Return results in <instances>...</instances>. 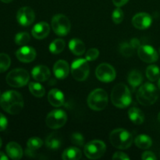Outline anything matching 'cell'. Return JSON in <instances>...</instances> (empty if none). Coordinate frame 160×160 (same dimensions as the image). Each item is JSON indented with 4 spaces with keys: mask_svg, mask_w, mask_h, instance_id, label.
I'll return each mask as SVG.
<instances>
[{
    "mask_svg": "<svg viewBox=\"0 0 160 160\" xmlns=\"http://www.w3.org/2000/svg\"><path fill=\"white\" fill-rule=\"evenodd\" d=\"M0 106L4 111L12 115L21 112L24 102L22 95L16 91H7L0 96Z\"/></svg>",
    "mask_w": 160,
    "mask_h": 160,
    "instance_id": "obj_1",
    "label": "cell"
},
{
    "mask_svg": "<svg viewBox=\"0 0 160 160\" xmlns=\"http://www.w3.org/2000/svg\"><path fill=\"white\" fill-rule=\"evenodd\" d=\"M131 94L129 88L124 84H117L111 92V101L117 108L124 109L131 102Z\"/></svg>",
    "mask_w": 160,
    "mask_h": 160,
    "instance_id": "obj_2",
    "label": "cell"
},
{
    "mask_svg": "<svg viewBox=\"0 0 160 160\" xmlns=\"http://www.w3.org/2000/svg\"><path fill=\"white\" fill-rule=\"evenodd\" d=\"M109 140L112 146L119 149H128L133 142L131 133L122 128L115 129L110 133Z\"/></svg>",
    "mask_w": 160,
    "mask_h": 160,
    "instance_id": "obj_3",
    "label": "cell"
},
{
    "mask_svg": "<svg viewBox=\"0 0 160 160\" xmlns=\"http://www.w3.org/2000/svg\"><path fill=\"white\" fill-rule=\"evenodd\" d=\"M158 98L157 88L152 83H145L138 89L137 99L142 106H150L154 104Z\"/></svg>",
    "mask_w": 160,
    "mask_h": 160,
    "instance_id": "obj_4",
    "label": "cell"
},
{
    "mask_svg": "<svg viewBox=\"0 0 160 160\" xmlns=\"http://www.w3.org/2000/svg\"><path fill=\"white\" fill-rule=\"evenodd\" d=\"M108 95L106 91L97 88L92 91L88 98V105L95 111L103 110L107 106Z\"/></svg>",
    "mask_w": 160,
    "mask_h": 160,
    "instance_id": "obj_5",
    "label": "cell"
},
{
    "mask_svg": "<svg viewBox=\"0 0 160 160\" xmlns=\"http://www.w3.org/2000/svg\"><path fill=\"white\" fill-rule=\"evenodd\" d=\"M30 79L28 72L24 69H14L6 76V82L13 88H21L26 85Z\"/></svg>",
    "mask_w": 160,
    "mask_h": 160,
    "instance_id": "obj_6",
    "label": "cell"
},
{
    "mask_svg": "<svg viewBox=\"0 0 160 160\" xmlns=\"http://www.w3.org/2000/svg\"><path fill=\"white\" fill-rule=\"evenodd\" d=\"M106 151V144L100 140H94L89 142L84 146V154L90 159H97L104 156Z\"/></svg>",
    "mask_w": 160,
    "mask_h": 160,
    "instance_id": "obj_7",
    "label": "cell"
},
{
    "mask_svg": "<svg viewBox=\"0 0 160 160\" xmlns=\"http://www.w3.org/2000/svg\"><path fill=\"white\" fill-rule=\"evenodd\" d=\"M89 65L87 59H75L71 65V73L76 81H84L89 75Z\"/></svg>",
    "mask_w": 160,
    "mask_h": 160,
    "instance_id": "obj_8",
    "label": "cell"
},
{
    "mask_svg": "<svg viewBox=\"0 0 160 160\" xmlns=\"http://www.w3.org/2000/svg\"><path fill=\"white\" fill-rule=\"evenodd\" d=\"M70 22L68 17L63 14H57L52 17V28L59 36H66L70 31Z\"/></svg>",
    "mask_w": 160,
    "mask_h": 160,
    "instance_id": "obj_9",
    "label": "cell"
},
{
    "mask_svg": "<svg viewBox=\"0 0 160 160\" xmlns=\"http://www.w3.org/2000/svg\"><path fill=\"white\" fill-rule=\"evenodd\" d=\"M67 121V116L64 111L61 109H55L51 111L47 115L46 122L47 126L52 129H58L65 125Z\"/></svg>",
    "mask_w": 160,
    "mask_h": 160,
    "instance_id": "obj_10",
    "label": "cell"
},
{
    "mask_svg": "<svg viewBox=\"0 0 160 160\" xmlns=\"http://www.w3.org/2000/svg\"><path fill=\"white\" fill-rule=\"evenodd\" d=\"M96 78L102 82L109 83L114 81L116 78V70L108 63H102L95 70Z\"/></svg>",
    "mask_w": 160,
    "mask_h": 160,
    "instance_id": "obj_11",
    "label": "cell"
},
{
    "mask_svg": "<svg viewBox=\"0 0 160 160\" xmlns=\"http://www.w3.org/2000/svg\"><path fill=\"white\" fill-rule=\"evenodd\" d=\"M138 54L139 58L143 62H148V63H152L156 62L159 58L156 50L152 46L148 45H141L138 48Z\"/></svg>",
    "mask_w": 160,
    "mask_h": 160,
    "instance_id": "obj_12",
    "label": "cell"
},
{
    "mask_svg": "<svg viewBox=\"0 0 160 160\" xmlns=\"http://www.w3.org/2000/svg\"><path fill=\"white\" fill-rule=\"evenodd\" d=\"M35 19V14L34 10L31 7L24 6L20 8L17 13V22L23 27L30 26L34 23Z\"/></svg>",
    "mask_w": 160,
    "mask_h": 160,
    "instance_id": "obj_13",
    "label": "cell"
},
{
    "mask_svg": "<svg viewBox=\"0 0 160 160\" xmlns=\"http://www.w3.org/2000/svg\"><path fill=\"white\" fill-rule=\"evenodd\" d=\"M152 23V17L146 12H139L134 15L132 19V23L134 28L139 30H145L149 28Z\"/></svg>",
    "mask_w": 160,
    "mask_h": 160,
    "instance_id": "obj_14",
    "label": "cell"
},
{
    "mask_svg": "<svg viewBox=\"0 0 160 160\" xmlns=\"http://www.w3.org/2000/svg\"><path fill=\"white\" fill-rule=\"evenodd\" d=\"M36 55L37 54H36V51L34 50V48L30 46H25V45L20 48L16 52V56L18 60L22 62H25V63L31 62L34 60V59L36 58Z\"/></svg>",
    "mask_w": 160,
    "mask_h": 160,
    "instance_id": "obj_15",
    "label": "cell"
},
{
    "mask_svg": "<svg viewBox=\"0 0 160 160\" xmlns=\"http://www.w3.org/2000/svg\"><path fill=\"white\" fill-rule=\"evenodd\" d=\"M70 68H69L68 62L65 60H58L53 67V73L57 79L62 80L65 79L69 74Z\"/></svg>",
    "mask_w": 160,
    "mask_h": 160,
    "instance_id": "obj_16",
    "label": "cell"
},
{
    "mask_svg": "<svg viewBox=\"0 0 160 160\" xmlns=\"http://www.w3.org/2000/svg\"><path fill=\"white\" fill-rule=\"evenodd\" d=\"M50 32L49 25L46 22H39L32 28L31 34L36 39H43L48 35Z\"/></svg>",
    "mask_w": 160,
    "mask_h": 160,
    "instance_id": "obj_17",
    "label": "cell"
},
{
    "mask_svg": "<svg viewBox=\"0 0 160 160\" xmlns=\"http://www.w3.org/2000/svg\"><path fill=\"white\" fill-rule=\"evenodd\" d=\"M33 78L39 82H43L47 81L50 78V70L46 66L39 65L34 67L31 72Z\"/></svg>",
    "mask_w": 160,
    "mask_h": 160,
    "instance_id": "obj_18",
    "label": "cell"
},
{
    "mask_svg": "<svg viewBox=\"0 0 160 160\" xmlns=\"http://www.w3.org/2000/svg\"><path fill=\"white\" fill-rule=\"evenodd\" d=\"M48 100L50 104L55 107H59L64 104V95L59 89H52L48 94Z\"/></svg>",
    "mask_w": 160,
    "mask_h": 160,
    "instance_id": "obj_19",
    "label": "cell"
},
{
    "mask_svg": "<svg viewBox=\"0 0 160 160\" xmlns=\"http://www.w3.org/2000/svg\"><path fill=\"white\" fill-rule=\"evenodd\" d=\"M6 153L10 159L14 160L20 159L23 156V149L21 146L17 142H11L6 145Z\"/></svg>",
    "mask_w": 160,
    "mask_h": 160,
    "instance_id": "obj_20",
    "label": "cell"
},
{
    "mask_svg": "<svg viewBox=\"0 0 160 160\" xmlns=\"http://www.w3.org/2000/svg\"><path fill=\"white\" fill-rule=\"evenodd\" d=\"M46 147L49 149L56 150L59 149L62 145V139L57 133H52L47 137L45 140Z\"/></svg>",
    "mask_w": 160,
    "mask_h": 160,
    "instance_id": "obj_21",
    "label": "cell"
},
{
    "mask_svg": "<svg viewBox=\"0 0 160 160\" xmlns=\"http://www.w3.org/2000/svg\"><path fill=\"white\" fill-rule=\"evenodd\" d=\"M69 48L71 52L76 56H81L85 52V45L84 42L78 38L71 39L69 43Z\"/></svg>",
    "mask_w": 160,
    "mask_h": 160,
    "instance_id": "obj_22",
    "label": "cell"
},
{
    "mask_svg": "<svg viewBox=\"0 0 160 160\" xmlns=\"http://www.w3.org/2000/svg\"><path fill=\"white\" fill-rule=\"evenodd\" d=\"M128 117L129 119L134 123V124H142L145 120L144 113L140 109L136 107H132L128 111Z\"/></svg>",
    "mask_w": 160,
    "mask_h": 160,
    "instance_id": "obj_23",
    "label": "cell"
},
{
    "mask_svg": "<svg viewBox=\"0 0 160 160\" xmlns=\"http://www.w3.org/2000/svg\"><path fill=\"white\" fill-rule=\"evenodd\" d=\"M81 151L75 147H70L64 150L62 155V159L63 160H78L81 158Z\"/></svg>",
    "mask_w": 160,
    "mask_h": 160,
    "instance_id": "obj_24",
    "label": "cell"
},
{
    "mask_svg": "<svg viewBox=\"0 0 160 160\" xmlns=\"http://www.w3.org/2000/svg\"><path fill=\"white\" fill-rule=\"evenodd\" d=\"M134 143L136 146L142 149H147L149 148L152 145V141L149 136L146 134H139L134 139Z\"/></svg>",
    "mask_w": 160,
    "mask_h": 160,
    "instance_id": "obj_25",
    "label": "cell"
},
{
    "mask_svg": "<svg viewBox=\"0 0 160 160\" xmlns=\"http://www.w3.org/2000/svg\"><path fill=\"white\" fill-rule=\"evenodd\" d=\"M128 83L131 84V86H132L134 88L138 87L139 85H141L143 81V78H142V75L138 70H133L128 75Z\"/></svg>",
    "mask_w": 160,
    "mask_h": 160,
    "instance_id": "obj_26",
    "label": "cell"
},
{
    "mask_svg": "<svg viewBox=\"0 0 160 160\" xmlns=\"http://www.w3.org/2000/svg\"><path fill=\"white\" fill-rule=\"evenodd\" d=\"M65 46L66 43L65 42H64V40L59 38L56 39V40H54L51 44H50L49 51L51 52L52 54H59V53L62 52L63 51Z\"/></svg>",
    "mask_w": 160,
    "mask_h": 160,
    "instance_id": "obj_27",
    "label": "cell"
},
{
    "mask_svg": "<svg viewBox=\"0 0 160 160\" xmlns=\"http://www.w3.org/2000/svg\"><path fill=\"white\" fill-rule=\"evenodd\" d=\"M29 90L34 96L38 97V98H42V96H44L45 93V88H44L43 86L38 82L30 83Z\"/></svg>",
    "mask_w": 160,
    "mask_h": 160,
    "instance_id": "obj_28",
    "label": "cell"
},
{
    "mask_svg": "<svg viewBox=\"0 0 160 160\" xmlns=\"http://www.w3.org/2000/svg\"><path fill=\"white\" fill-rule=\"evenodd\" d=\"M160 70L159 68L156 65H151L148 67L146 70V76L149 81H156L159 79Z\"/></svg>",
    "mask_w": 160,
    "mask_h": 160,
    "instance_id": "obj_29",
    "label": "cell"
},
{
    "mask_svg": "<svg viewBox=\"0 0 160 160\" xmlns=\"http://www.w3.org/2000/svg\"><path fill=\"white\" fill-rule=\"evenodd\" d=\"M119 50H120V52L122 56H125V57H129L134 54V48L131 46V43L123 42V43L120 44Z\"/></svg>",
    "mask_w": 160,
    "mask_h": 160,
    "instance_id": "obj_30",
    "label": "cell"
},
{
    "mask_svg": "<svg viewBox=\"0 0 160 160\" xmlns=\"http://www.w3.org/2000/svg\"><path fill=\"white\" fill-rule=\"evenodd\" d=\"M11 60L9 56L6 53H0V73L6 71L10 67Z\"/></svg>",
    "mask_w": 160,
    "mask_h": 160,
    "instance_id": "obj_31",
    "label": "cell"
},
{
    "mask_svg": "<svg viewBox=\"0 0 160 160\" xmlns=\"http://www.w3.org/2000/svg\"><path fill=\"white\" fill-rule=\"evenodd\" d=\"M31 40V36L27 32H20L15 37V43L18 45H25Z\"/></svg>",
    "mask_w": 160,
    "mask_h": 160,
    "instance_id": "obj_32",
    "label": "cell"
},
{
    "mask_svg": "<svg viewBox=\"0 0 160 160\" xmlns=\"http://www.w3.org/2000/svg\"><path fill=\"white\" fill-rule=\"evenodd\" d=\"M42 145H43V142H42V139L37 137L30 138L28 141V143H27L28 148L33 150V151H35V150L40 148L42 146Z\"/></svg>",
    "mask_w": 160,
    "mask_h": 160,
    "instance_id": "obj_33",
    "label": "cell"
},
{
    "mask_svg": "<svg viewBox=\"0 0 160 160\" xmlns=\"http://www.w3.org/2000/svg\"><path fill=\"white\" fill-rule=\"evenodd\" d=\"M123 17H124V13L120 7H117V9H114L112 14V20L114 23L117 24L120 23L123 21Z\"/></svg>",
    "mask_w": 160,
    "mask_h": 160,
    "instance_id": "obj_34",
    "label": "cell"
},
{
    "mask_svg": "<svg viewBox=\"0 0 160 160\" xmlns=\"http://www.w3.org/2000/svg\"><path fill=\"white\" fill-rule=\"evenodd\" d=\"M70 141L73 144L78 146H83L84 143V138L80 133H73L70 136Z\"/></svg>",
    "mask_w": 160,
    "mask_h": 160,
    "instance_id": "obj_35",
    "label": "cell"
},
{
    "mask_svg": "<svg viewBox=\"0 0 160 160\" xmlns=\"http://www.w3.org/2000/svg\"><path fill=\"white\" fill-rule=\"evenodd\" d=\"M99 56V51L97 48H90L88 50L85 55V59L88 61H94L97 59Z\"/></svg>",
    "mask_w": 160,
    "mask_h": 160,
    "instance_id": "obj_36",
    "label": "cell"
},
{
    "mask_svg": "<svg viewBox=\"0 0 160 160\" xmlns=\"http://www.w3.org/2000/svg\"><path fill=\"white\" fill-rule=\"evenodd\" d=\"M112 159L114 160H129L130 158L125 153L122 152H117L112 156Z\"/></svg>",
    "mask_w": 160,
    "mask_h": 160,
    "instance_id": "obj_37",
    "label": "cell"
},
{
    "mask_svg": "<svg viewBox=\"0 0 160 160\" xmlns=\"http://www.w3.org/2000/svg\"><path fill=\"white\" fill-rule=\"evenodd\" d=\"M8 125V120L3 114L0 112V131H3L6 129Z\"/></svg>",
    "mask_w": 160,
    "mask_h": 160,
    "instance_id": "obj_38",
    "label": "cell"
},
{
    "mask_svg": "<svg viewBox=\"0 0 160 160\" xmlns=\"http://www.w3.org/2000/svg\"><path fill=\"white\" fill-rule=\"evenodd\" d=\"M142 159L143 160H156V156L152 152L146 151L142 154Z\"/></svg>",
    "mask_w": 160,
    "mask_h": 160,
    "instance_id": "obj_39",
    "label": "cell"
},
{
    "mask_svg": "<svg viewBox=\"0 0 160 160\" xmlns=\"http://www.w3.org/2000/svg\"><path fill=\"white\" fill-rule=\"evenodd\" d=\"M130 43H131V46H132L133 48H134V49H135V48H138L139 47L141 46L140 40H139V39H138V38L131 39V42H130Z\"/></svg>",
    "mask_w": 160,
    "mask_h": 160,
    "instance_id": "obj_40",
    "label": "cell"
},
{
    "mask_svg": "<svg viewBox=\"0 0 160 160\" xmlns=\"http://www.w3.org/2000/svg\"><path fill=\"white\" fill-rule=\"evenodd\" d=\"M128 1L129 0H112V2L117 7H121V6L127 4Z\"/></svg>",
    "mask_w": 160,
    "mask_h": 160,
    "instance_id": "obj_41",
    "label": "cell"
},
{
    "mask_svg": "<svg viewBox=\"0 0 160 160\" xmlns=\"http://www.w3.org/2000/svg\"><path fill=\"white\" fill-rule=\"evenodd\" d=\"M8 156L6 154H4L3 152H0V160H7Z\"/></svg>",
    "mask_w": 160,
    "mask_h": 160,
    "instance_id": "obj_42",
    "label": "cell"
},
{
    "mask_svg": "<svg viewBox=\"0 0 160 160\" xmlns=\"http://www.w3.org/2000/svg\"><path fill=\"white\" fill-rule=\"evenodd\" d=\"M1 1L4 3H9V2H11L12 0H1Z\"/></svg>",
    "mask_w": 160,
    "mask_h": 160,
    "instance_id": "obj_43",
    "label": "cell"
},
{
    "mask_svg": "<svg viewBox=\"0 0 160 160\" xmlns=\"http://www.w3.org/2000/svg\"><path fill=\"white\" fill-rule=\"evenodd\" d=\"M2 139L1 138H0V148L2 147Z\"/></svg>",
    "mask_w": 160,
    "mask_h": 160,
    "instance_id": "obj_44",
    "label": "cell"
},
{
    "mask_svg": "<svg viewBox=\"0 0 160 160\" xmlns=\"http://www.w3.org/2000/svg\"><path fill=\"white\" fill-rule=\"evenodd\" d=\"M158 120L160 122V112L159 114H158Z\"/></svg>",
    "mask_w": 160,
    "mask_h": 160,
    "instance_id": "obj_45",
    "label": "cell"
},
{
    "mask_svg": "<svg viewBox=\"0 0 160 160\" xmlns=\"http://www.w3.org/2000/svg\"><path fill=\"white\" fill-rule=\"evenodd\" d=\"M158 85H159V90H160V78H159V82H158Z\"/></svg>",
    "mask_w": 160,
    "mask_h": 160,
    "instance_id": "obj_46",
    "label": "cell"
},
{
    "mask_svg": "<svg viewBox=\"0 0 160 160\" xmlns=\"http://www.w3.org/2000/svg\"><path fill=\"white\" fill-rule=\"evenodd\" d=\"M1 95H1V92H0V96H1Z\"/></svg>",
    "mask_w": 160,
    "mask_h": 160,
    "instance_id": "obj_47",
    "label": "cell"
},
{
    "mask_svg": "<svg viewBox=\"0 0 160 160\" xmlns=\"http://www.w3.org/2000/svg\"><path fill=\"white\" fill-rule=\"evenodd\" d=\"M159 54H160V48H159Z\"/></svg>",
    "mask_w": 160,
    "mask_h": 160,
    "instance_id": "obj_48",
    "label": "cell"
}]
</instances>
